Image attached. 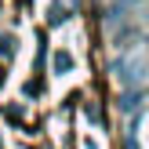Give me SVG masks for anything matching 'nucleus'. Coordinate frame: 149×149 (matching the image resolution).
<instances>
[{
    "mask_svg": "<svg viewBox=\"0 0 149 149\" xmlns=\"http://www.w3.org/2000/svg\"><path fill=\"white\" fill-rule=\"evenodd\" d=\"M65 18H69V15H65V7H62V4H51V7H47V26H51V29L62 26Z\"/></svg>",
    "mask_w": 149,
    "mask_h": 149,
    "instance_id": "obj_1",
    "label": "nucleus"
},
{
    "mask_svg": "<svg viewBox=\"0 0 149 149\" xmlns=\"http://www.w3.org/2000/svg\"><path fill=\"white\" fill-rule=\"evenodd\" d=\"M69 65H73V58L65 55V51H58V55H55V69H58V73H65Z\"/></svg>",
    "mask_w": 149,
    "mask_h": 149,
    "instance_id": "obj_2",
    "label": "nucleus"
}]
</instances>
